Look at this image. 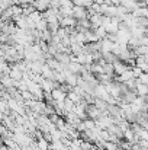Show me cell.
Wrapping results in <instances>:
<instances>
[{
  "label": "cell",
  "mask_w": 148,
  "mask_h": 150,
  "mask_svg": "<svg viewBox=\"0 0 148 150\" xmlns=\"http://www.w3.org/2000/svg\"><path fill=\"white\" fill-rule=\"evenodd\" d=\"M73 18L77 19V21L89 19V9L80 7V6H74V9H73Z\"/></svg>",
  "instance_id": "obj_1"
},
{
  "label": "cell",
  "mask_w": 148,
  "mask_h": 150,
  "mask_svg": "<svg viewBox=\"0 0 148 150\" xmlns=\"http://www.w3.org/2000/svg\"><path fill=\"white\" fill-rule=\"evenodd\" d=\"M113 67H115V76H121L126 70H132V69L128 67V64L125 61H121V60H118L116 63H113Z\"/></svg>",
  "instance_id": "obj_2"
},
{
  "label": "cell",
  "mask_w": 148,
  "mask_h": 150,
  "mask_svg": "<svg viewBox=\"0 0 148 150\" xmlns=\"http://www.w3.org/2000/svg\"><path fill=\"white\" fill-rule=\"evenodd\" d=\"M86 112H87V117L92 118V120H99L103 115V112L99 111L97 108H96V105H89L87 109H86Z\"/></svg>",
  "instance_id": "obj_3"
},
{
  "label": "cell",
  "mask_w": 148,
  "mask_h": 150,
  "mask_svg": "<svg viewBox=\"0 0 148 150\" xmlns=\"http://www.w3.org/2000/svg\"><path fill=\"white\" fill-rule=\"evenodd\" d=\"M51 95H52V99L57 100V102H64V100L67 99V96H68V93H65V92H64L62 89H60V88H58V89H54Z\"/></svg>",
  "instance_id": "obj_4"
},
{
  "label": "cell",
  "mask_w": 148,
  "mask_h": 150,
  "mask_svg": "<svg viewBox=\"0 0 148 150\" xmlns=\"http://www.w3.org/2000/svg\"><path fill=\"white\" fill-rule=\"evenodd\" d=\"M137 98H138V95H137V92H135V91H128L126 93H123V95H122V102L134 103Z\"/></svg>",
  "instance_id": "obj_5"
},
{
  "label": "cell",
  "mask_w": 148,
  "mask_h": 150,
  "mask_svg": "<svg viewBox=\"0 0 148 150\" xmlns=\"http://www.w3.org/2000/svg\"><path fill=\"white\" fill-rule=\"evenodd\" d=\"M113 45H115V42L109 41L107 38L102 40V54H107V52H112V50H113Z\"/></svg>",
  "instance_id": "obj_6"
},
{
  "label": "cell",
  "mask_w": 148,
  "mask_h": 150,
  "mask_svg": "<svg viewBox=\"0 0 148 150\" xmlns=\"http://www.w3.org/2000/svg\"><path fill=\"white\" fill-rule=\"evenodd\" d=\"M9 76H10L15 82H20V80H23V73H22L20 70H18V69H13V67H12Z\"/></svg>",
  "instance_id": "obj_7"
},
{
  "label": "cell",
  "mask_w": 148,
  "mask_h": 150,
  "mask_svg": "<svg viewBox=\"0 0 148 150\" xmlns=\"http://www.w3.org/2000/svg\"><path fill=\"white\" fill-rule=\"evenodd\" d=\"M137 67H140L144 73H147L148 71V63L145 61V58H144V55H140V57H137Z\"/></svg>",
  "instance_id": "obj_8"
},
{
  "label": "cell",
  "mask_w": 148,
  "mask_h": 150,
  "mask_svg": "<svg viewBox=\"0 0 148 150\" xmlns=\"http://www.w3.org/2000/svg\"><path fill=\"white\" fill-rule=\"evenodd\" d=\"M36 144H38V150H49L51 149V143H49L48 140H45L44 137H42V139H38Z\"/></svg>",
  "instance_id": "obj_9"
},
{
  "label": "cell",
  "mask_w": 148,
  "mask_h": 150,
  "mask_svg": "<svg viewBox=\"0 0 148 150\" xmlns=\"http://www.w3.org/2000/svg\"><path fill=\"white\" fill-rule=\"evenodd\" d=\"M135 92H137L138 96H148V86L140 83V85L137 86V91H135Z\"/></svg>",
  "instance_id": "obj_10"
},
{
  "label": "cell",
  "mask_w": 148,
  "mask_h": 150,
  "mask_svg": "<svg viewBox=\"0 0 148 150\" xmlns=\"http://www.w3.org/2000/svg\"><path fill=\"white\" fill-rule=\"evenodd\" d=\"M95 105H96V108H97L99 111H102V112H107V103H106L103 99L96 98V100H95Z\"/></svg>",
  "instance_id": "obj_11"
},
{
  "label": "cell",
  "mask_w": 148,
  "mask_h": 150,
  "mask_svg": "<svg viewBox=\"0 0 148 150\" xmlns=\"http://www.w3.org/2000/svg\"><path fill=\"white\" fill-rule=\"evenodd\" d=\"M95 34H96V37H97L99 40L102 41V40H105L106 37H107V31L103 28V26H99V28H96L95 31H93Z\"/></svg>",
  "instance_id": "obj_12"
},
{
  "label": "cell",
  "mask_w": 148,
  "mask_h": 150,
  "mask_svg": "<svg viewBox=\"0 0 148 150\" xmlns=\"http://www.w3.org/2000/svg\"><path fill=\"white\" fill-rule=\"evenodd\" d=\"M67 98H68V99H71L74 103H76V105H79V103L83 100V98H81L80 95H77V93H76V92H73V91L68 93V96H67Z\"/></svg>",
  "instance_id": "obj_13"
},
{
  "label": "cell",
  "mask_w": 148,
  "mask_h": 150,
  "mask_svg": "<svg viewBox=\"0 0 148 150\" xmlns=\"http://www.w3.org/2000/svg\"><path fill=\"white\" fill-rule=\"evenodd\" d=\"M103 69H105V73H106V74H109V76H115V67H113V64L106 63Z\"/></svg>",
  "instance_id": "obj_14"
},
{
  "label": "cell",
  "mask_w": 148,
  "mask_h": 150,
  "mask_svg": "<svg viewBox=\"0 0 148 150\" xmlns=\"http://www.w3.org/2000/svg\"><path fill=\"white\" fill-rule=\"evenodd\" d=\"M132 73H134V77H135V79H140L144 71H142L140 67H134V69H132Z\"/></svg>",
  "instance_id": "obj_15"
},
{
  "label": "cell",
  "mask_w": 148,
  "mask_h": 150,
  "mask_svg": "<svg viewBox=\"0 0 148 150\" xmlns=\"http://www.w3.org/2000/svg\"><path fill=\"white\" fill-rule=\"evenodd\" d=\"M137 136H138L141 140H145V142H148V131H147V130H144V128H142V130H141Z\"/></svg>",
  "instance_id": "obj_16"
},
{
  "label": "cell",
  "mask_w": 148,
  "mask_h": 150,
  "mask_svg": "<svg viewBox=\"0 0 148 150\" xmlns=\"http://www.w3.org/2000/svg\"><path fill=\"white\" fill-rule=\"evenodd\" d=\"M140 80H141L142 85H147L148 86V73H142V76L140 77Z\"/></svg>",
  "instance_id": "obj_17"
},
{
  "label": "cell",
  "mask_w": 148,
  "mask_h": 150,
  "mask_svg": "<svg viewBox=\"0 0 148 150\" xmlns=\"http://www.w3.org/2000/svg\"><path fill=\"white\" fill-rule=\"evenodd\" d=\"M141 45L148 47V35H145V37H142V38H141Z\"/></svg>",
  "instance_id": "obj_18"
},
{
  "label": "cell",
  "mask_w": 148,
  "mask_h": 150,
  "mask_svg": "<svg viewBox=\"0 0 148 150\" xmlns=\"http://www.w3.org/2000/svg\"><path fill=\"white\" fill-rule=\"evenodd\" d=\"M141 127H142L144 130H147L148 131V120H144V121L141 122Z\"/></svg>",
  "instance_id": "obj_19"
},
{
  "label": "cell",
  "mask_w": 148,
  "mask_h": 150,
  "mask_svg": "<svg viewBox=\"0 0 148 150\" xmlns=\"http://www.w3.org/2000/svg\"><path fill=\"white\" fill-rule=\"evenodd\" d=\"M145 18L148 19V9H147V13H145Z\"/></svg>",
  "instance_id": "obj_20"
}]
</instances>
